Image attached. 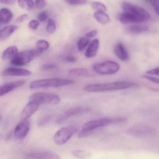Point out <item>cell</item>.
Returning <instances> with one entry per match:
<instances>
[{"instance_id":"obj_23","label":"cell","mask_w":159,"mask_h":159,"mask_svg":"<svg viewBox=\"0 0 159 159\" xmlns=\"http://www.w3.org/2000/svg\"><path fill=\"white\" fill-rule=\"evenodd\" d=\"M88 75V71L83 68H75L69 71V75L73 77H82L87 76Z\"/></svg>"},{"instance_id":"obj_40","label":"cell","mask_w":159,"mask_h":159,"mask_svg":"<svg viewBox=\"0 0 159 159\" xmlns=\"http://www.w3.org/2000/svg\"><path fill=\"white\" fill-rule=\"evenodd\" d=\"M50 119V116H46L45 117H44V118L42 119L39 123V125L40 126H43L45 124H46Z\"/></svg>"},{"instance_id":"obj_16","label":"cell","mask_w":159,"mask_h":159,"mask_svg":"<svg viewBox=\"0 0 159 159\" xmlns=\"http://www.w3.org/2000/svg\"><path fill=\"white\" fill-rule=\"evenodd\" d=\"M114 53L118 58L123 61H126L129 58V53L124 45L121 43H118L114 48Z\"/></svg>"},{"instance_id":"obj_1","label":"cell","mask_w":159,"mask_h":159,"mask_svg":"<svg viewBox=\"0 0 159 159\" xmlns=\"http://www.w3.org/2000/svg\"><path fill=\"white\" fill-rule=\"evenodd\" d=\"M125 117L105 118L91 120L85 123L78 134L79 138H84L90 135L97 129L112 124H121L126 122Z\"/></svg>"},{"instance_id":"obj_36","label":"cell","mask_w":159,"mask_h":159,"mask_svg":"<svg viewBox=\"0 0 159 159\" xmlns=\"http://www.w3.org/2000/svg\"><path fill=\"white\" fill-rule=\"evenodd\" d=\"M143 77L151 81V82H154V83H157V84H159V79L158 78H156V77L147 75H143Z\"/></svg>"},{"instance_id":"obj_29","label":"cell","mask_w":159,"mask_h":159,"mask_svg":"<svg viewBox=\"0 0 159 159\" xmlns=\"http://www.w3.org/2000/svg\"><path fill=\"white\" fill-rule=\"evenodd\" d=\"M56 30V25L55 20L53 19H49L48 21L47 30L50 34L53 33Z\"/></svg>"},{"instance_id":"obj_37","label":"cell","mask_w":159,"mask_h":159,"mask_svg":"<svg viewBox=\"0 0 159 159\" xmlns=\"http://www.w3.org/2000/svg\"><path fill=\"white\" fill-rule=\"evenodd\" d=\"M159 68L157 67L153 70H150L147 71V74L148 75H157L159 76Z\"/></svg>"},{"instance_id":"obj_14","label":"cell","mask_w":159,"mask_h":159,"mask_svg":"<svg viewBox=\"0 0 159 159\" xmlns=\"http://www.w3.org/2000/svg\"><path fill=\"white\" fill-rule=\"evenodd\" d=\"M25 83V80H21L8 82L0 86V97L22 86Z\"/></svg>"},{"instance_id":"obj_4","label":"cell","mask_w":159,"mask_h":159,"mask_svg":"<svg viewBox=\"0 0 159 159\" xmlns=\"http://www.w3.org/2000/svg\"><path fill=\"white\" fill-rule=\"evenodd\" d=\"M43 52L38 49L25 50L18 52L11 60V64L16 66H22L30 63L35 58L38 57Z\"/></svg>"},{"instance_id":"obj_26","label":"cell","mask_w":159,"mask_h":159,"mask_svg":"<svg viewBox=\"0 0 159 159\" xmlns=\"http://www.w3.org/2000/svg\"><path fill=\"white\" fill-rule=\"evenodd\" d=\"M36 46L37 49L43 52L48 49L49 47V44L45 40H40L36 42Z\"/></svg>"},{"instance_id":"obj_12","label":"cell","mask_w":159,"mask_h":159,"mask_svg":"<svg viewBox=\"0 0 159 159\" xmlns=\"http://www.w3.org/2000/svg\"><path fill=\"white\" fill-rule=\"evenodd\" d=\"M154 130L148 126H139L133 127L129 130V133L133 136L144 137L152 135Z\"/></svg>"},{"instance_id":"obj_31","label":"cell","mask_w":159,"mask_h":159,"mask_svg":"<svg viewBox=\"0 0 159 159\" xmlns=\"http://www.w3.org/2000/svg\"><path fill=\"white\" fill-rule=\"evenodd\" d=\"M58 68V66L54 64L48 63L43 65L41 67V69L43 70H55Z\"/></svg>"},{"instance_id":"obj_17","label":"cell","mask_w":159,"mask_h":159,"mask_svg":"<svg viewBox=\"0 0 159 159\" xmlns=\"http://www.w3.org/2000/svg\"><path fill=\"white\" fill-rule=\"evenodd\" d=\"M100 47V42L97 39L93 40L89 45L85 52V56L88 58L94 57L98 53Z\"/></svg>"},{"instance_id":"obj_38","label":"cell","mask_w":159,"mask_h":159,"mask_svg":"<svg viewBox=\"0 0 159 159\" xmlns=\"http://www.w3.org/2000/svg\"><path fill=\"white\" fill-rule=\"evenodd\" d=\"M98 34V31L97 30H93L87 33L86 34V37L88 39H90L94 38Z\"/></svg>"},{"instance_id":"obj_5","label":"cell","mask_w":159,"mask_h":159,"mask_svg":"<svg viewBox=\"0 0 159 159\" xmlns=\"http://www.w3.org/2000/svg\"><path fill=\"white\" fill-rule=\"evenodd\" d=\"M29 100L30 101L36 102L40 105H56L59 103L60 102V98L57 94L43 92L33 93L30 96Z\"/></svg>"},{"instance_id":"obj_34","label":"cell","mask_w":159,"mask_h":159,"mask_svg":"<svg viewBox=\"0 0 159 159\" xmlns=\"http://www.w3.org/2000/svg\"><path fill=\"white\" fill-rule=\"evenodd\" d=\"M67 2L72 5L83 4L87 2V0H65Z\"/></svg>"},{"instance_id":"obj_13","label":"cell","mask_w":159,"mask_h":159,"mask_svg":"<svg viewBox=\"0 0 159 159\" xmlns=\"http://www.w3.org/2000/svg\"><path fill=\"white\" fill-rule=\"evenodd\" d=\"M40 105L36 102L30 101L21 112V117L22 120L29 119L37 111Z\"/></svg>"},{"instance_id":"obj_43","label":"cell","mask_w":159,"mask_h":159,"mask_svg":"<svg viewBox=\"0 0 159 159\" xmlns=\"http://www.w3.org/2000/svg\"><path fill=\"white\" fill-rule=\"evenodd\" d=\"M2 115H0V122L2 120Z\"/></svg>"},{"instance_id":"obj_22","label":"cell","mask_w":159,"mask_h":159,"mask_svg":"<svg viewBox=\"0 0 159 159\" xmlns=\"http://www.w3.org/2000/svg\"><path fill=\"white\" fill-rule=\"evenodd\" d=\"M148 30L147 26L143 25H133L129 27L128 31L133 34H140L143 33Z\"/></svg>"},{"instance_id":"obj_45","label":"cell","mask_w":159,"mask_h":159,"mask_svg":"<svg viewBox=\"0 0 159 159\" xmlns=\"http://www.w3.org/2000/svg\"><path fill=\"white\" fill-rule=\"evenodd\" d=\"M1 23H1V20H0V25H1Z\"/></svg>"},{"instance_id":"obj_19","label":"cell","mask_w":159,"mask_h":159,"mask_svg":"<svg viewBox=\"0 0 159 159\" xmlns=\"http://www.w3.org/2000/svg\"><path fill=\"white\" fill-rule=\"evenodd\" d=\"M13 15L8 8H3L0 9V20L2 24H7L13 18Z\"/></svg>"},{"instance_id":"obj_27","label":"cell","mask_w":159,"mask_h":159,"mask_svg":"<svg viewBox=\"0 0 159 159\" xmlns=\"http://www.w3.org/2000/svg\"><path fill=\"white\" fill-rule=\"evenodd\" d=\"M90 39L87 37H82L80 38L77 43V48L80 51H83L87 46L89 44Z\"/></svg>"},{"instance_id":"obj_39","label":"cell","mask_w":159,"mask_h":159,"mask_svg":"<svg viewBox=\"0 0 159 159\" xmlns=\"http://www.w3.org/2000/svg\"><path fill=\"white\" fill-rule=\"evenodd\" d=\"M28 17H29V16L27 14L21 15V16L17 18L16 20V22H17V23H21V22H23L24 20H27Z\"/></svg>"},{"instance_id":"obj_32","label":"cell","mask_w":159,"mask_h":159,"mask_svg":"<svg viewBox=\"0 0 159 159\" xmlns=\"http://www.w3.org/2000/svg\"><path fill=\"white\" fill-rule=\"evenodd\" d=\"M34 4L36 8L42 9L45 6L46 3L45 0H35Z\"/></svg>"},{"instance_id":"obj_3","label":"cell","mask_w":159,"mask_h":159,"mask_svg":"<svg viewBox=\"0 0 159 159\" xmlns=\"http://www.w3.org/2000/svg\"><path fill=\"white\" fill-rule=\"evenodd\" d=\"M74 80L60 78H51L32 81L30 84L32 89L48 88H60L74 84Z\"/></svg>"},{"instance_id":"obj_10","label":"cell","mask_w":159,"mask_h":159,"mask_svg":"<svg viewBox=\"0 0 159 159\" xmlns=\"http://www.w3.org/2000/svg\"><path fill=\"white\" fill-rule=\"evenodd\" d=\"M89 110V109L88 107H74V108L68 109L57 118V119L56 120V122L58 124L63 123L70 118L80 115L81 114H83L84 113H86V112H87Z\"/></svg>"},{"instance_id":"obj_2","label":"cell","mask_w":159,"mask_h":159,"mask_svg":"<svg viewBox=\"0 0 159 159\" xmlns=\"http://www.w3.org/2000/svg\"><path fill=\"white\" fill-rule=\"evenodd\" d=\"M138 86V84L131 81H119L110 83L88 84L84 87V89L88 92L100 93L120 90L136 88Z\"/></svg>"},{"instance_id":"obj_7","label":"cell","mask_w":159,"mask_h":159,"mask_svg":"<svg viewBox=\"0 0 159 159\" xmlns=\"http://www.w3.org/2000/svg\"><path fill=\"white\" fill-rule=\"evenodd\" d=\"M150 18V15L144 16L141 14L127 12L120 13L118 15V17L119 20L121 23L124 24L142 23L149 20Z\"/></svg>"},{"instance_id":"obj_24","label":"cell","mask_w":159,"mask_h":159,"mask_svg":"<svg viewBox=\"0 0 159 159\" xmlns=\"http://www.w3.org/2000/svg\"><path fill=\"white\" fill-rule=\"evenodd\" d=\"M73 156L76 158L80 159H85L90 157L91 154L88 151H84L82 150H73L72 152Z\"/></svg>"},{"instance_id":"obj_25","label":"cell","mask_w":159,"mask_h":159,"mask_svg":"<svg viewBox=\"0 0 159 159\" xmlns=\"http://www.w3.org/2000/svg\"><path fill=\"white\" fill-rule=\"evenodd\" d=\"M18 3L21 8L26 10H31L35 6L33 0H18Z\"/></svg>"},{"instance_id":"obj_41","label":"cell","mask_w":159,"mask_h":159,"mask_svg":"<svg viewBox=\"0 0 159 159\" xmlns=\"http://www.w3.org/2000/svg\"><path fill=\"white\" fill-rule=\"evenodd\" d=\"M16 2V0H0V3L2 4L13 5Z\"/></svg>"},{"instance_id":"obj_30","label":"cell","mask_w":159,"mask_h":159,"mask_svg":"<svg viewBox=\"0 0 159 159\" xmlns=\"http://www.w3.org/2000/svg\"><path fill=\"white\" fill-rule=\"evenodd\" d=\"M40 24V22L38 20H33L29 22L28 26H29V28L32 30H36L39 27Z\"/></svg>"},{"instance_id":"obj_11","label":"cell","mask_w":159,"mask_h":159,"mask_svg":"<svg viewBox=\"0 0 159 159\" xmlns=\"http://www.w3.org/2000/svg\"><path fill=\"white\" fill-rule=\"evenodd\" d=\"M29 159H61V157L55 152L48 151H35L25 155Z\"/></svg>"},{"instance_id":"obj_8","label":"cell","mask_w":159,"mask_h":159,"mask_svg":"<svg viewBox=\"0 0 159 159\" xmlns=\"http://www.w3.org/2000/svg\"><path fill=\"white\" fill-rule=\"evenodd\" d=\"M77 131V129L73 127L61 128L54 135V142L59 145L64 144L71 139Z\"/></svg>"},{"instance_id":"obj_28","label":"cell","mask_w":159,"mask_h":159,"mask_svg":"<svg viewBox=\"0 0 159 159\" xmlns=\"http://www.w3.org/2000/svg\"><path fill=\"white\" fill-rule=\"evenodd\" d=\"M91 7L94 10H97V11H103L105 12L107 11V8L105 5L101 2H93L91 3Z\"/></svg>"},{"instance_id":"obj_44","label":"cell","mask_w":159,"mask_h":159,"mask_svg":"<svg viewBox=\"0 0 159 159\" xmlns=\"http://www.w3.org/2000/svg\"><path fill=\"white\" fill-rule=\"evenodd\" d=\"M2 135H1V134H0V142H1V141H2Z\"/></svg>"},{"instance_id":"obj_9","label":"cell","mask_w":159,"mask_h":159,"mask_svg":"<svg viewBox=\"0 0 159 159\" xmlns=\"http://www.w3.org/2000/svg\"><path fill=\"white\" fill-rule=\"evenodd\" d=\"M30 128V124L28 120H22L15 128L14 137L18 140H22L27 136Z\"/></svg>"},{"instance_id":"obj_21","label":"cell","mask_w":159,"mask_h":159,"mask_svg":"<svg viewBox=\"0 0 159 159\" xmlns=\"http://www.w3.org/2000/svg\"><path fill=\"white\" fill-rule=\"evenodd\" d=\"M94 17L99 23L103 25L107 24L110 21L109 16L103 11H96L94 13Z\"/></svg>"},{"instance_id":"obj_15","label":"cell","mask_w":159,"mask_h":159,"mask_svg":"<svg viewBox=\"0 0 159 159\" xmlns=\"http://www.w3.org/2000/svg\"><path fill=\"white\" fill-rule=\"evenodd\" d=\"M31 74L29 70L19 68H8L5 69L2 72L3 76H27Z\"/></svg>"},{"instance_id":"obj_42","label":"cell","mask_w":159,"mask_h":159,"mask_svg":"<svg viewBox=\"0 0 159 159\" xmlns=\"http://www.w3.org/2000/svg\"><path fill=\"white\" fill-rule=\"evenodd\" d=\"M65 61L67 62H70V63H73L77 61V58L73 56H68L66 57L65 58Z\"/></svg>"},{"instance_id":"obj_35","label":"cell","mask_w":159,"mask_h":159,"mask_svg":"<svg viewBox=\"0 0 159 159\" xmlns=\"http://www.w3.org/2000/svg\"><path fill=\"white\" fill-rule=\"evenodd\" d=\"M151 3L153 7L155 8L157 14L158 15L159 12V0H146Z\"/></svg>"},{"instance_id":"obj_6","label":"cell","mask_w":159,"mask_h":159,"mask_svg":"<svg viewBox=\"0 0 159 159\" xmlns=\"http://www.w3.org/2000/svg\"><path fill=\"white\" fill-rule=\"evenodd\" d=\"M120 69V65L117 62L108 61L95 64L93 69L97 73L102 75H111L117 72Z\"/></svg>"},{"instance_id":"obj_20","label":"cell","mask_w":159,"mask_h":159,"mask_svg":"<svg viewBox=\"0 0 159 159\" xmlns=\"http://www.w3.org/2000/svg\"><path fill=\"white\" fill-rule=\"evenodd\" d=\"M18 53V48L16 46H12L7 48L3 52L2 58L4 60H11Z\"/></svg>"},{"instance_id":"obj_18","label":"cell","mask_w":159,"mask_h":159,"mask_svg":"<svg viewBox=\"0 0 159 159\" xmlns=\"http://www.w3.org/2000/svg\"><path fill=\"white\" fill-rule=\"evenodd\" d=\"M18 29L16 25H9L0 30V41L7 39Z\"/></svg>"},{"instance_id":"obj_33","label":"cell","mask_w":159,"mask_h":159,"mask_svg":"<svg viewBox=\"0 0 159 159\" xmlns=\"http://www.w3.org/2000/svg\"><path fill=\"white\" fill-rule=\"evenodd\" d=\"M48 17V15L47 12L46 11H43L37 16V19L39 21L43 22L46 20Z\"/></svg>"}]
</instances>
